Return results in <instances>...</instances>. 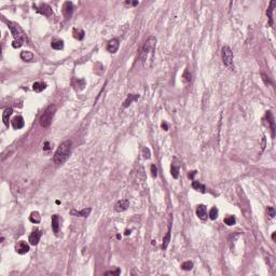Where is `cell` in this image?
I'll return each mask as SVG.
<instances>
[{
    "instance_id": "1",
    "label": "cell",
    "mask_w": 276,
    "mask_h": 276,
    "mask_svg": "<svg viewBox=\"0 0 276 276\" xmlns=\"http://www.w3.org/2000/svg\"><path fill=\"white\" fill-rule=\"evenodd\" d=\"M156 38L154 36H150L146 40L140 52V59L143 67H147V62H151V59H152L153 52L156 50Z\"/></svg>"
},
{
    "instance_id": "2",
    "label": "cell",
    "mask_w": 276,
    "mask_h": 276,
    "mask_svg": "<svg viewBox=\"0 0 276 276\" xmlns=\"http://www.w3.org/2000/svg\"><path fill=\"white\" fill-rule=\"evenodd\" d=\"M70 153H71V141L66 140L59 145L55 154H54V159L53 160H54V162L56 164H63L69 158Z\"/></svg>"
},
{
    "instance_id": "3",
    "label": "cell",
    "mask_w": 276,
    "mask_h": 276,
    "mask_svg": "<svg viewBox=\"0 0 276 276\" xmlns=\"http://www.w3.org/2000/svg\"><path fill=\"white\" fill-rule=\"evenodd\" d=\"M55 112H56V106L54 105L49 106L48 108L44 110V112L42 113V116L40 117V120H39L40 125L43 126V127H49L50 124L52 123L53 117H54Z\"/></svg>"
},
{
    "instance_id": "4",
    "label": "cell",
    "mask_w": 276,
    "mask_h": 276,
    "mask_svg": "<svg viewBox=\"0 0 276 276\" xmlns=\"http://www.w3.org/2000/svg\"><path fill=\"white\" fill-rule=\"evenodd\" d=\"M221 57L223 62L224 66L228 67L230 70H234V63H233V53L232 50L229 48L228 45H224L221 50Z\"/></svg>"
},
{
    "instance_id": "5",
    "label": "cell",
    "mask_w": 276,
    "mask_h": 276,
    "mask_svg": "<svg viewBox=\"0 0 276 276\" xmlns=\"http://www.w3.org/2000/svg\"><path fill=\"white\" fill-rule=\"evenodd\" d=\"M9 28H10L11 33H12L13 37H14V41H18V42H24L26 40V35L24 33V30L21 28V26L18 24L15 23H9L8 24Z\"/></svg>"
},
{
    "instance_id": "6",
    "label": "cell",
    "mask_w": 276,
    "mask_h": 276,
    "mask_svg": "<svg viewBox=\"0 0 276 276\" xmlns=\"http://www.w3.org/2000/svg\"><path fill=\"white\" fill-rule=\"evenodd\" d=\"M34 9H36L38 13L43 14L44 16H51L53 14V11L51 7L47 3H39V5H34Z\"/></svg>"
},
{
    "instance_id": "7",
    "label": "cell",
    "mask_w": 276,
    "mask_h": 276,
    "mask_svg": "<svg viewBox=\"0 0 276 276\" xmlns=\"http://www.w3.org/2000/svg\"><path fill=\"white\" fill-rule=\"evenodd\" d=\"M128 206H130V202H128L127 200H125V198H123V200H120V201H118L116 203V205H114V210H116L117 213H121V211L126 210V209L128 208Z\"/></svg>"
},
{
    "instance_id": "8",
    "label": "cell",
    "mask_w": 276,
    "mask_h": 276,
    "mask_svg": "<svg viewBox=\"0 0 276 276\" xmlns=\"http://www.w3.org/2000/svg\"><path fill=\"white\" fill-rule=\"evenodd\" d=\"M15 250H16V252L20 255L27 254L28 251H29V246H28V244H26V242L20 241L18 244H16V246H15Z\"/></svg>"
},
{
    "instance_id": "9",
    "label": "cell",
    "mask_w": 276,
    "mask_h": 276,
    "mask_svg": "<svg viewBox=\"0 0 276 276\" xmlns=\"http://www.w3.org/2000/svg\"><path fill=\"white\" fill-rule=\"evenodd\" d=\"M119 45H120V42H119V39L114 38L112 40H110L107 44V51L110 53H116L119 49Z\"/></svg>"
},
{
    "instance_id": "10",
    "label": "cell",
    "mask_w": 276,
    "mask_h": 276,
    "mask_svg": "<svg viewBox=\"0 0 276 276\" xmlns=\"http://www.w3.org/2000/svg\"><path fill=\"white\" fill-rule=\"evenodd\" d=\"M11 123H12V126L14 130H20V128L24 127V125H25L24 119H23V117H21V116H18V117H15V118H13V120L11 121Z\"/></svg>"
},
{
    "instance_id": "11",
    "label": "cell",
    "mask_w": 276,
    "mask_h": 276,
    "mask_svg": "<svg viewBox=\"0 0 276 276\" xmlns=\"http://www.w3.org/2000/svg\"><path fill=\"white\" fill-rule=\"evenodd\" d=\"M73 12V5L71 2H69V1H67V2L64 3L63 5V14L64 16H65L66 18H69L71 16V14H72Z\"/></svg>"
},
{
    "instance_id": "12",
    "label": "cell",
    "mask_w": 276,
    "mask_h": 276,
    "mask_svg": "<svg viewBox=\"0 0 276 276\" xmlns=\"http://www.w3.org/2000/svg\"><path fill=\"white\" fill-rule=\"evenodd\" d=\"M40 237H41V231L40 230H35L33 233L29 235V243L34 246H36L39 241H40Z\"/></svg>"
},
{
    "instance_id": "13",
    "label": "cell",
    "mask_w": 276,
    "mask_h": 276,
    "mask_svg": "<svg viewBox=\"0 0 276 276\" xmlns=\"http://www.w3.org/2000/svg\"><path fill=\"white\" fill-rule=\"evenodd\" d=\"M91 211H92V208H84L82 209V210H75V209H71L70 210V213L72 215V216H77V217H84V218H86V217H88V215L91 213Z\"/></svg>"
},
{
    "instance_id": "14",
    "label": "cell",
    "mask_w": 276,
    "mask_h": 276,
    "mask_svg": "<svg viewBox=\"0 0 276 276\" xmlns=\"http://www.w3.org/2000/svg\"><path fill=\"white\" fill-rule=\"evenodd\" d=\"M274 7H276V1H271L270 2V7L266 11V15L269 18L270 22H269V25L270 26H273V11H274Z\"/></svg>"
},
{
    "instance_id": "15",
    "label": "cell",
    "mask_w": 276,
    "mask_h": 276,
    "mask_svg": "<svg viewBox=\"0 0 276 276\" xmlns=\"http://www.w3.org/2000/svg\"><path fill=\"white\" fill-rule=\"evenodd\" d=\"M196 215L200 219L205 220L207 218V211H206V207L204 205H198L196 208Z\"/></svg>"
},
{
    "instance_id": "16",
    "label": "cell",
    "mask_w": 276,
    "mask_h": 276,
    "mask_svg": "<svg viewBox=\"0 0 276 276\" xmlns=\"http://www.w3.org/2000/svg\"><path fill=\"white\" fill-rule=\"evenodd\" d=\"M13 110L12 108H7L2 113V121L5 123V126H9V120H10V117L12 116Z\"/></svg>"
},
{
    "instance_id": "17",
    "label": "cell",
    "mask_w": 276,
    "mask_h": 276,
    "mask_svg": "<svg viewBox=\"0 0 276 276\" xmlns=\"http://www.w3.org/2000/svg\"><path fill=\"white\" fill-rule=\"evenodd\" d=\"M266 119H268V122L270 123V126H271V131H272V137L275 136V125H274V117L272 114L271 111H268L265 114Z\"/></svg>"
},
{
    "instance_id": "18",
    "label": "cell",
    "mask_w": 276,
    "mask_h": 276,
    "mask_svg": "<svg viewBox=\"0 0 276 276\" xmlns=\"http://www.w3.org/2000/svg\"><path fill=\"white\" fill-rule=\"evenodd\" d=\"M138 98H139V95H138V94H130V95L127 96V98H126L125 101H124L123 107H124V108H127L128 106L131 105V104L133 103L134 101H137Z\"/></svg>"
},
{
    "instance_id": "19",
    "label": "cell",
    "mask_w": 276,
    "mask_h": 276,
    "mask_svg": "<svg viewBox=\"0 0 276 276\" xmlns=\"http://www.w3.org/2000/svg\"><path fill=\"white\" fill-rule=\"evenodd\" d=\"M52 229L54 233H58V230H59V218H58L57 215H54L52 216Z\"/></svg>"
},
{
    "instance_id": "20",
    "label": "cell",
    "mask_w": 276,
    "mask_h": 276,
    "mask_svg": "<svg viewBox=\"0 0 276 276\" xmlns=\"http://www.w3.org/2000/svg\"><path fill=\"white\" fill-rule=\"evenodd\" d=\"M21 58L25 62H31L34 59V54L30 51H23L21 52Z\"/></svg>"
},
{
    "instance_id": "21",
    "label": "cell",
    "mask_w": 276,
    "mask_h": 276,
    "mask_svg": "<svg viewBox=\"0 0 276 276\" xmlns=\"http://www.w3.org/2000/svg\"><path fill=\"white\" fill-rule=\"evenodd\" d=\"M192 188L196 191H200V192H202V193H205L206 192L205 186H204L203 183L200 182V181H193V182H192Z\"/></svg>"
},
{
    "instance_id": "22",
    "label": "cell",
    "mask_w": 276,
    "mask_h": 276,
    "mask_svg": "<svg viewBox=\"0 0 276 276\" xmlns=\"http://www.w3.org/2000/svg\"><path fill=\"white\" fill-rule=\"evenodd\" d=\"M45 88H47V84L43 82H35L33 84V90L35 91V92H37V93L42 92Z\"/></svg>"
},
{
    "instance_id": "23",
    "label": "cell",
    "mask_w": 276,
    "mask_h": 276,
    "mask_svg": "<svg viewBox=\"0 0 276 276\" xmlns=\"http://www.w3.org/2000/svg\"><path fill=\"white\" fill-rule=\"evenodd\" d=\"M72 35L73 37L77 39V40H82L83 38H84V31H83L82 29H80V28H75L72 31Z\"/></svg>"
},
{
    "instance_id": "24",
    "label": "cell",
    "mask_w": 276,
    "mask_h": 276,
    "mask_svg": "<svg viewBox=\"0 0 276 276\" xmlns=\"http://www.w3.org/2000/svg\"><path fill=\"white\" fill-rule=\"evenodd\" d=\"M29 220L33 222V223H39L41 220V216L39 215V213L38 211H33V213H30L29 216Z\"/></svg>"
},
{
    "instance_id": "25",
    "label": "cell",
    "mask_w": 276,
    "mask_h": 276,
    "mask_svg": "<svg viewBox=\"0 0 276 276\" xmlns=\"http://www.w3.org/2000/svg\"><path fill=\"white\" fill-rule=\"evenodd\" d=\"M169 242H171V226L168 228V231H167V234L165 235V237L163 239V244H162V248L163 249H166L168 246V244H169Z\"/></svg>"
},
{
    "instance_id": "26",
    "label": "cell",
    "mask_w": 276,
    "mask_h": 276,
    "mask_svg": "<svg viewBox=\"0 0 276 276\" xmlns=\"http://www.w3.org/2000/svg\"><path fill=\"white\" fill-rule=\"evenodd\" d=\"M51 47H52L54 50H63L64 48V41L63 40H54L51 43Z\"/></svg>"
},
{
    "instance_id": "27",
    "label": "cell",
    "mask_w": 276,
    "mask_h": 276,
    "mask_svg": "<svg viewBox=\"0 0 276 276\" xmlns=\"http://www.w3.org/2000/svg\"><path fill=\"white\" fill-rule=\"evenodd\" d=\"M171 174L173 176V178L177 179L179 176V166L176 165V164H172V167H171Z\"/></svg>"
},
{
    "instance_id": "28",
    "label": "cell",
    "mask_w": 276,
    "mask_h": 276,
    "mask_svg": "<svg viewBox=\"0 0 276 276\" xmlns=\"http://www.w3.org/2000/svg\"><path fill=\"white\" fill-rule=\"evenodd\" d=\"M192 268H193V262L191 261H186L181 264V269L185 270V271H190V270H192Z\"/></svg>"
},
{
    "instance_id": "29",
    "label": "cell",
    "mask_w": 276,
    "mask_h": 276,
    "mask_svg": "<svg viewBox=\"0 0 276 276\" xmlns=\"http://www.w3.org/2000/svg\"><path fill=\"white\" fill-rule=\"evenodd\" d=\"M72 84L75 88H78V85H79L80 86V90H82V88H84V85H85V81L83 80V79H78V80H75V82H73Z\"/></svg>"
},
{
    "instance_id": "30",
    "label": "cell",
    "mask_w": 276,
    "mask_h": 276,
    "mask_svg": "<svg viewBox=\"0 0 276 276\" xmlns=\"http://www.w3.org/2000/svg\"><path fill=\"white\" fill-rule=\"evenodd\" d=\"M235 222H236V220L233 216H228L224 218V223L228 224V226H234Z\"/></svg>"
},
{
    "instance_id": "31",
    "label": "cell",
    "mask_w": 276,
    "mask_h": 276,
    "mask_svg": "<svg viewBox=\"0 0 276 276\" xmlns=\"http://www.w3.org/2000/svg\"><path fill=\"white\" fill-rule=\"evenodd\" d=\"M209 217H210L211 220L217 219V217H218V209H217L216 207H213V208L210 209V211H209Z\"/></svg>"
},
{
    "instance_id": "32",
    "label": "cell",
    "mask_w": 276,
    "mask_h": 276,
    "mask_svg": "<svg viewBox=\"0 0 276 276\" xmlns=\"http://www.w3.org/2000/svg\"><path fill=\"white\" fill-rule=\"evenodd\" d=\"M182 80H183V82H186V83H188V82H190V81H191V73L189 72L188 69H187V70L183 72Z\"/></svg>"
},
{
    "instance_id": "33",
    "label": "cell",
    "mask_w": 276,
    "mask_h": 276,
    "mask_svg": "<svg viewBox=\"0 0 276 276\" xmlns=\"http://www.w3.org/2000/svg\"><path fill=\"white\" fill-rule=\"evenodd\" d=\"M268 216H269L270 218H274V216H275V210H274L273 207H268Z\"/></svg>"
},
{
    "instance_id": "34",
    "label": "cell",
    "mask_w": 276,
    "mask_h": 276,
    "mask_svg": "<svg viewBox=\"0 0 276 276\" xmlns=\"http://www.w3.org/2000/svg\"><path fill=\"white\" fill-rule=\"evenodd\" d=\"M151 174H152L153 177H156V176H158V168H156V166L154 165V164L151 165Z\"/></svg>"
},
{
    "instance_id": "35",
    "label": "cell",
    "mask_w": 276,
    "mask_h": 276,
    "mask_svg": "<svg viewBox=\"0 0 276 276\" xmlns=\"http://www.w3.org/2000/svg\"><path fill=\"white\" fill-rule=\"evenodd\" d=\"M120 274V270L117 269L116 271H109V272H106L105 275H119Z\"/></svg>"
},
{
    "instance_id": "36",
    "label": "cell",
    "mask_w": 276,
    "mask_h": 276,
    "mask_svg": "<svg viewBox=\"0 0 276 276\" xmlns=\"http://www.w3.org/2000/svg\"><path fill=\"white\" fill-rule=\"evenodd\" d=\"M22 45H23V43L22 42H18V41H13V43H12V47H13V48H15V49L21 48Z\"/></svg>"
},
{
    "instance_id": "37",
    "label": "cell",
    "mask_w": 276,
    "mask_h": 276,
    "mask_svg": "<svg viewBox=\"0 0 276 276\" xmlns=\"http://www.w3.org/2000/svg\"><path fill=\"white\" fill-rule=\"evenodd\" d=\"M262 75V79H263L264 83H265L266 85H268V84H270V83H271V81H270V80H269V78H268V77H266V75H264V73H262V75Z\"/></svg>"
},
{
    "instance_id": "38",
    "label": "cell",
    "mask_w": 276,
    "mask_h": 276,
    "mask_svg": "<svg viewBox=\"0 0 276 276\" xmlns=\"http://www.w3.org/2000/svg\"><path fill=\"white\" fill-rule=\"evenodd\" d=\"M161 127L163 128L164 131H168V125H167V123H166V122H163V123L161 124Z\"/></svg>"
},
{
    "instance_id": "39",
    "label": "cell",
    "mask_w": 276,
    "mask_h": 276,
    "mask_svg": "<svg viewBox=\"0 0 276 276\" xmlns=\"http://www.w3.org/2000/svg\"><path fill=\"white\" fill-rule=\"evenodd\" d=\"M143 152H145V154H146L145 158H147V159L150 158V153H149V150H148V149L145 148V149H143Z\"/></svg>"
},
{
    "instance_id": "40",
    "label": "cell",
    "mask_w": 276,
    "mask_h": 276,
    "mask_svg": "<svg viewBox=\"0 0 276 276\" xmlns=\"http://www.w3.org/2000/svg\"><path fill=\"white\" fill-rule=\"evenodd\" d=\"M195 174H196V172H195V171L190 172V173H189V175H188V176H189V178L193 179V177H194V175H195Z\"/></svg>"
},
{
    "instance_id": "41",
    "label": "cell",
    "mask_w": 276,
    "mask_h": 276,
    "mask_svg": "<svg viewBox=\"0 0 276 276\" xmlns=\"http://www.w3.org/2000/svg\"><path fill=\"white\" fill-rule=\"evenodd\" d=\"M125 5H137L138 2L137 1H134V2H132V1H126Z\"/></svg>"
},
{
    "instance_id": "42",
    "label": "cell",
    "mask_w": 276,
    "mask_h": 276,
    "mask_svg": "<svg viewBox=\"0 0 276 276\" xmlns=\"http://www.w3.org/2000/svg\"><path fill=\"white\" fill-rule=\"evenodd\" d=\"M43 149H44V150H49V149H50V143H44V147H43Z\"/></svg>"
},
{
    "instance_id": "43",
    "label": "cell",
    "mask_w": 276,
    "mask_h": 276,
    "mask_svg": "<svg viewBox=\"0 0 276 276\" xmlns=\"http://www.w3.org/2000/svg\"><path fill=\"white\" fill-rule=\"evenodd\" d=\"M272 239H273V241H275V232H274L273 235H272Z\"/></svg>"
},
{
    "instance_id": "44",
    "label": "cell",
    "mask_w": 276,
    "mask_h": 276,
    "mask_svg": "<svg viewBox=\"0 0 276 276\" xmlns=\"http://www.w3.org/2000/svg\"><path fill=\"white\" fill-rule=\"evenodd\" d=\"M130 233H131V231H128V230H127V231L125 232V235H128V234H130Z\"/></svg>"
}]
</instances>
